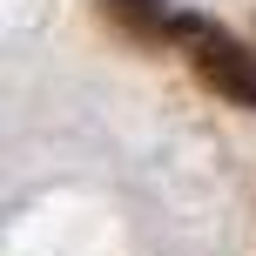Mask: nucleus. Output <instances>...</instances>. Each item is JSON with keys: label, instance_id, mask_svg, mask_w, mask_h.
Returning a JSON list of instances; mask_svg holds the SVG:
<instances>
[{"label": "nucleus", "instance_id": "f257e3e1", "mask_svg": "<svg viewBox=\"0 0 256 256\" xmlns=\"http://www.w3.org/2000/svg\"><path fill=\"white\" fill-rule=\"evenodd\" d=\"M176 48L189 54V68H196L202 88H216L222 102H236V108H256V48H243L230 27L202 20V14H182Z\"/></svg>", "mask_w": 256, "mask_h": 256}, {"label": "nucleus", "instance_id": "f03ea898", "mask_svg": "<svg viewBox=\"0 0 256 256\" xmlns=\"http://www.w3.org/2000/svg\"><path fill=\"white\" fill-rule=\"evenodd\" d=\"M94 7H102L108 27H122L128 40H148V48L182 34V14L168 7V0H94Z\"/></svg>", "mask_w": 256, "mask_h": 256}]
</instances>
